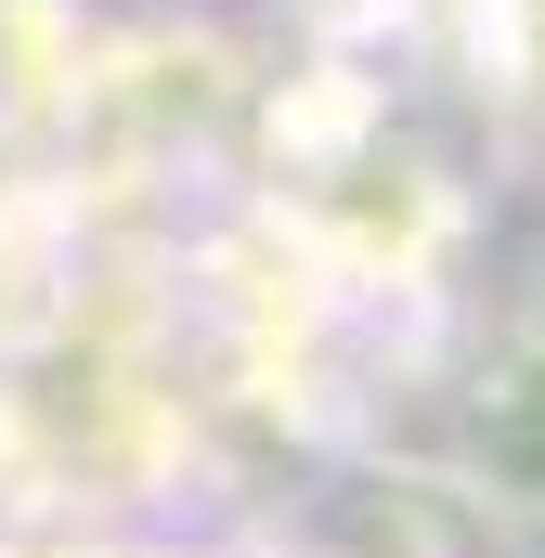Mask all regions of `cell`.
Wrapping results in <instances>:
<instances>
[{"label":"cell","mask_w":545,"mask_h":558,"mask_svg":"<svg viewBox=\"0 0 545 558\" xmlns=\"http://www.w3.org/2000/svg\"><path fill=\"white\" fill-rule=\"evenodd\" d=\"M494 454L545 494V325H533V351H520V390L494 403Z\"/></svg>","instance_id":"cell-1"}]
</instances>
